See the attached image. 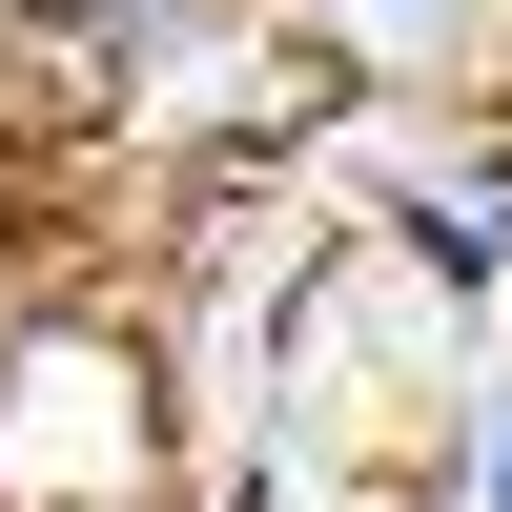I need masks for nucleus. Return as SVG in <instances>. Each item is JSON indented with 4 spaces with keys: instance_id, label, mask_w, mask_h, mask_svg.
Instances as JSON below:
<instances>
[{
    "instance_id": "3",
    "label": "nucleus",
    "mask_w": 512,
    "mask_h": 512,
    "mask_svg": "<svg viewBox=\"0 0 512 512\" xmlns=\"http://www.w3.org/2000/svg\"><path fill=\"white\" fill-rule=\"evenodd\" d=\"M369 123H512V0H287Z\"/></svg>"
},
{
    "instance_id": "5",
    "label": "nucleus",
    "mask_w": 512,
    "mask_h": 512,
    "mask_svg": "<svg viewBox=\"0 0 512 512\" xmlns=\"http://www.w3.org/2000/svg\"><path fill=\"white\" fill-rule=\"evenodd\" d=\"M0 41H21V62H103V82H123V0H0Z\"/></svg>"
},
{
    "instance_id": "7",
    "label": "nucleus",
    "mask_w": 512,
    "mask_h": 512,
    "mask_svg": "<svg viewBox=\"0 0 512 512\" xmlns=\"http://www.w3.org/2000/svg\"><path fill=\"white\" fill-rule=\"evenodd\" d=\"M390 512H431V492H390Z\"/></svg>"
},
{
    "instance_id": "2",
    "label": "nucleus",
    "mask_w": 512,
    "mask_h": 512,
    "mask_svg": "<svg viewBox=\"0 0 512 512\" xmlns=\"http://www.w3.org/2000/svg\"><path fill=\"white\" fill-rule=\"evenodd\" d=\"M369 267L451 328V349H512V123H390L369 164Z\"/></svg>"
},
{
    "instance_id": "4",
    "label": "nucleus",
    "mask_w": 512,
    "mask_h": 512,
    "mask_svg": "<svg viewBox=\"0 0 512 512\" xmlns=\"http://www.w3.org/2000/svg\"><path fill=\"white\" fill-rule=\"evenodd\" d=\"M431 512H512V349H472V390L431 410V472H410Z\"/></svg>"
},
{
    "instance_id": "6",
    "label": "nucleus",
    "mask_w": 512,
    "mask_h": 512,
    "mask_svg": "<svg viewBox=\"0 0 512 512\" xmlns=\"http://www.w3.org/2000/svg\"><path fill=\"white\" fill-rule=\"evenodd\" d=\"M185 21H246V0H123V41H185Z\"/></svg>"
},
{
    "instance_id": "1",
    "label": "nucleus",
    "mask_w": 512,
    "mask_h": 512,
    "mask_svg": "<svg viewBox=\"0 0 512 512\" xmlns=\"http://www.w3.org/2000/svg\"><path fill=\"white\" fill-rule=\"evenodd\" d=\"M0 512H205V390L144 287L0 308Z\"/></svg>"
}]
</instances>
